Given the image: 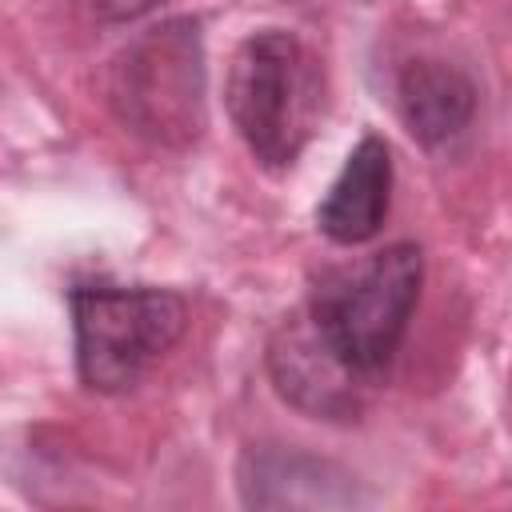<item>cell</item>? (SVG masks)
Returning <instances> with one entry per match:
<instances>
[{
	"label": "cell",
	"instance_id": "1",
	"mask_svg": "<svg viewBox=\"0 0 512 512\" xmlns=\"http://www.w3.org/2000/svg\"><path fill=\"white\" fill-rule=\"evenodd\" d=\"M424 280V252L408 240L356 264L328 268L308 296V324L360 380H376L396 356Z\"/></svg>",
	"mask_w": 512,
	"mask_h": 512
},
{
	"label": "cell",
	"instance_id": "2",
	"mask_svg": "<svg viewBox=\"0 0 512 512\" xmlns=\"http://www.w3.org/2000/svg\"><path fill=\"white\" fill-rule=\"evenodd\" d=\"M224 104L232 128L264 168H292L320 124L324 68L296 32L260 28L232 52Z\"/></svg>",
	"mask_w": 512,
	"mask_h": 512
},
{
	"label": "cell",
	"instance_id": "3",
	"mask_svg": "<svg viewBox=\"0 0 512 512\" xmlns=\"http://www.w3.org/2000/svg\"><path fill=\"white\" fill-rule=\"evenodd\" d=\"M120 124L160 148H188L204 132V44L188 16L140 32L108 72Z\"/></svg>",
	"mask_w": 512,
	"mask_h": 512
},
{
	"label": "cell",
	"instance_id": "4",
	"mask_svg": "<svg viewBox=\"0 0 512 512\" xmlns=\"http://www.w3.org/2000/svg\"><path fill=\"white\" fill-rule=\"evenodd\" d=\"M76 328V368L96 392H124L176 348L188 328V304L148 284H76L68 292Z\"/></svg>",
	"mask_w": 512,
	"mask_h": 512
},
{
	"label": "cell",
	"instance_id": "5",
	"mask_svg": "<svg viewBox=\"0 0 512 512\" xmlns=\"http://www.w3.org/2000/svg\"><path fill=\"white\" fill-rule=\"evenodd\" d=\"M272 376H276V388L292 404H300L316 416H352L360 408V388L368 384L324 348V340L312 332L308 316L300 324H288L276 336Z\"/></svg>",
	"mask_w": 512,
	"mask_h": 512
},
{
	"label": "cell",
	"instance_id": "6",
	"mask_svg": "<svg viewBox=\"0 0 512 512\" xmlns=\"http://www.w3.org/2000/svg\"><path fill=\"white\" fill-rule=\"evenodd\" d=\"M392 192V156L380 136H360L340 176L316 208V224L336 244H364L380 232Z\"/></svg>",
	"mask_w": 512,
	"mask_h": 512
},
{
	"label": "cell",
	"instance_id": "7",
	"mask_svg": "<svg viewBox=\"0 0 512 512\" xmlns=\"http://www.w3.org/2000/svg\"><path fill=\"white\" fill-rule=\"evenodd\" d=\"M396 108L404 128L424 144H448L476 112V84L448 60H412L396 80Z\"/></svg>",
	"mask_w": 512,
	"mask_h": 512
},
{
	"label": "cell",
	"instance_id": "8",
	"mask_svg": "<svg viewBox=\"0 0 512 512\" xmlns=\"http://www.w3.org/2000/svg\"><path fill=\"white\" fill-rule=\"evenodd\" d=\"M156 0H92V8L104 16V20H136L152 8Z\"/></svg>",
	"mask_w": 512,
	"mask_h": 512
}]
</instances>
